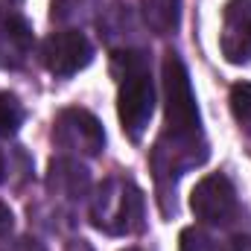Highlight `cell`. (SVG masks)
<instances>
[{"label": "cell", "mask_w": 251, "mask_h": 251, "mask_svg": "<svg viewBox=\"0 0 251 251\" xmlns=\"http://www.w3.org/2000/svg\"><path fill=\"white\" fill-rule=\"evenodd\" d=\"M111 73L117 76V111L128 140L140 143L149 120L155 114V85L149 73V56L143 50H120L111 59Z\"/></svg>", "instance_id": "cell-1"}, {"label": "cell", "mask_w": 251, "mask_h": 251, "mask_svg": "<svg viewBox=\"0 0 251 251\" xmlns=\"http://www.w3.org/2000/svg\"><path fill=\"white\" fill-rule=\"evenodd\" d=\"M143 213H146V199L140 187L128 178H117V176L105 178L91 199V225L111 237L143 231L146 225Z\"/></svg>", "instance_id": "cell-2"}, {"label": "cell", "mask_w": 251, "mask_h": 251, "mask_svg": "<svg viewBox=\"0 0 251 251\" xmlns=\"http://www.w3.org/2000/svg\"><path fill=\"white\" fill-rule=\"evenodd\" d=\"M164 117H167L164 134L178 140H201V120L190 73L176 53L164 56Z\"/></svg>", "instance_id": "cell-3"}, {"label": "cell", "mask_w": 251, "mask_h": 251, "mask_svg": "<svg viewBox=\"0 0 251 251\" xmlns=\"http://www.w3.org/2000/svg\"><path fill=\"white\" fill-rule=\"evenodd\" d=\"M190 210L204 225H228L237 216V190L228 181V176H204L190 193Z\"/></svg>", "instance_id": "cell-4"}, {"label": "cell", "mask_w": 251, "mask_h": 251, "mask_svg": "<svg viewBox=\"0 0 251 251\" xmlns=\"http://www.w3.org/2000/svg\"><path fill=\"white\" fill-rule=\"evenodd\" d=\"M56 146L70 155H100L105 146V131L100 120L85 108H64L53 126Z\"/></svg>", "instance_id": "cell-5"}, {"label": "cell", "mask_w": 251, "mask_h": 251, "mask_svg": "<svg viewBox=\"0 0 251 251\" xmlns=\"http://www.w3.org/2000/svg\"><path fill=\"white\" fill-rule=\"evenodd\" d=\"M94 59V47L79 29H62L44 38L41 44V64L53 76H73Z\"/></svg>", "instance_id": "cell-6"}, {"label": "cell", "mask_w": 251, "mask_h": 251, "mask_svg": "<svg viewBox=\"0 0 251 251\" xmlns=\"http://www.w3.org/2000/svg\"><path fill=\"white\" fill-rule=\"evenodd\" d=\"M219 50L231 64L251 62V0H228L225 3Z\"/></svg>", "instance_id": "cell-7"}, {"label": "cell", "mask_w": 251, "mask_h": 251, "mask_svg": "<svg viewBox=\"0 0 251 251\" xmlns=\"http://www.w3.org/2000/svg\"><path fill=\"white\" fill-rule=\"evenodd\" d=\"M32 53V26L21 18L12 15L0 24V67L18 70L24 67Z\"/></svg>", "instance_id": "cell-8"}, {"label": "cell", "mask_w": 251, "mask_h": 251, "mask_svg": "<svg viewBox=\"0 0 251 251\" xmlns=\"http://www.w3.org/2000/svg\"><path fill=\"white\" fill-rule=\"evenodd\" d=\"M47 187L53 196H62L67 201L82 199L91 187V176L88 167L79 164L76 158H56L50 161V173H47Z\"/></svg>", "instance_id": "cell-9"}, {"label": "cell", "mask_w": 251, "mask_h": 251, "mask_svg": "<svg viewBox=\"0 0 251 251\" xmlns=\"http://www.w3.org/2000/svg\"><path fill=\"white\" fill-rule=\"evenodd\" d=\"M140 15L155 35H170L181 24V0H140Z\"/></svg>", "instance_id": "cell-10"}, {"label": "cell", "mask_w": 251, "mask_h": 251, "mask_svg": "<svg viewBox=\"0 0 251 251\" xmlns=\"http://www.w3.org/2000/svg\"><path fill=\"white\" fill-rule=\"evenodd\" d=\"M231 114L251 137V82H237L231 88Z\"/></svg>", "instance_id": "cell-11"}, {"label": "cell", "mask_w": 251, "mask_h": 251, "mask_svg": "<svg viewBox=\"0 0 251 251\" xmlns=\"http://www.w3.org/2000/svg\"><path fill=\"white\" fill-rule=\"evenodd\" d=\"M24 123V105L15 94H0V137L15 134Z\"/></svg>", "instance_id": "cell-12"}, {"label": "cell", "mask_w": 251, "mask_h": 251, "mask_svg": "<svg viewBox=\"0 0 251 251\" xmlns=\"http://www.w3.org/2000/svg\"><path fill=\"white\" fill-rule=\"evenodd\" d=\"M178 249L181 251H222V246H219L213 237H207L201 228H184Z\"/></svg>", "instance_id": "cell-13"}, {"label": "cell", "mask_w": 251, "mask_h": 251, "mask_svg": "<svg viewBox=\"0 0 251 251\" xmlns=\"http://www.w3.org/2000/svg\"><path fill=\"white\" fill-rule=\"evenodd\" d=\"M3 251H47L38 240H32V237H21V240H15V243H9Z\"/></svg>", "instance_id": "cell-14"}, {"label": "cell", "mask_w": 251, "mask_h": 251, "mask_svg": "<svg viewBox=\"0 0 251 251\" xmlns=\"http://www.w3.org/2000/svg\"><path fill=\"white\" fill-rule=\"evenodd\" d=\"M222 251H251V237L237 234V237H231V240L222 246Z\"/></svg>", "instance_id": "cell-15"}, {"label": "cell", "mask_w": 251, "mask_h": 251, "mask_svg": "<svg viewBox=\"0 0 251 251\" xmlns=\"http://www.w3.org/2000/svg\"><path fill=\"white\" fill-rule=\"evenodd\" d=\"M12 225H15V216H12L9 204H3V201H0V237H9Z\"/></svg>", "instance_id": "cell-16"}, {"label": "cell", "mask_w": 251, "mask_h": 251, "mask_svg": "<svg viewBox=\"0 0 251 251\" xmlns=\"http://www.w3.org/2000/svg\"><path fill=\"white\" fill-rule=\"evenodd\" d=\"M18 6H21V0H0V21H6V18H12Z\"/></svg>", "instance_id": "cell-17"}, {"label": "cell", "mask_w": 251, "mask_h": 251, "mask_svg": "<svg viewBox=\"0 0 251 251\" xmlns=\"http://www.w3.org/2000/svg\"><path fill=\"white\" fill-rule=\"evenodd\" d=\"M3 173H6V161H3V152H0V181H3Z\"/></svg>", "instance_id": "cell-18"}, {"label": "cell", "mask_w": 251, "mask_h": 251, "mask_svg": "<svg viewBox=\"0 0 251 251\" xmlns=\"http://www.w3.org/2000/svg\"><path fill=\"white\" fill-rule=\"evenodd\" d=\"M126 251H137V249H126Z\"/></svg>", "instance_id": "cell-19"}]
</instances>
